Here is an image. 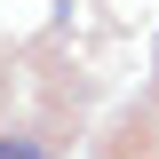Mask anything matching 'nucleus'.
Masks as SVG:
<instances>
[{
  "label": "nucleus",
  "mask_w": 159,
  "mask_h": 159,
  "mask_svg": "<svg viewBox=\"0 0 159 159\" xmlns=\"http://www.w3.org/2000/svg\"><path fill=\"white\" fill-rule=\"evenodd\" d=\"M0 159H48V151H40L32 135H0Z\"/></svg>",
  "instance_id": "f257e3e1"
}]
</instances>
